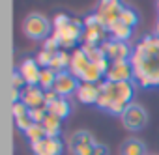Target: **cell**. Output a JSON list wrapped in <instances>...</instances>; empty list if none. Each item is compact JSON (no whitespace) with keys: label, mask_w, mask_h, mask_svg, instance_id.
<instances>
[{"label":"cell","mask_w":159,"mask_h":155,"mask_svg":"<svg viewBox=\"0 0 159 155\" xmlns=\"http://www.w3.org/2000/svg\"><path fill=\"white\" fill-rule=\"evenodd\" d=\"M15 125H17V129H21L23 133L25 131H28L32 125H34V122H32V118H30V114H26V116H21V118H15Z\"/></svg>","instance_id":"31"},{"label":"cell","mask_w":159,"mask_h":155,"mask_svg":"<svg viewBox=\"0 0 159 155\" xmlns=\"http://www.w3.org/2000/svg\"><path fill=\"white\" fill-rule=\"evenodd\" d=\"M21 101L32 110V108H39L45 107V92L39 86H26L21 92Z\"/></svg>","instance_id":"14"},{"label":"cell","mask_w":159,"mask_h":155,"mask_svg":"<svg viewBox=\"0 0 159 155\" xmlns=\"http://www.w3.org/2000/svg\"><path fill=\"white\" fill-rule=\"evenodd\" d=\"M54 54L56 52H49V51H39L38 52V56H36V62H38V65L43 69V67H49L51 65V62H52V58H54Z\"/></svg>","instance_id":"27"},{"label":"cell","mask_w":159,"mask_h":155,"mask_svg":"<svg viewBox=\"0 0 159 155\" xmlns=\"http://www.w3.org/2000/svg\"><path fill=\"white\" fill-rule=\"evenodd\" d=\"M153 36H157V38H159V15H157L155 24H153Z\"/></svg>","instance_id":"36"},{"label":"cell","mask_w":159,"mask_h":155,"mask_svg":"<svg viewBox=\"0 0 159 155\" xmlns=\"http://www.w3.org/2000/svg\"><path fill=\"white\" fill-rule=\"evenodd\" d=\"M47 112L56 116V118H60V120H66L69 116V112H71V105H69L67 97H58L54 103H51L47 107Z\"/></svg>","instance_id":"17"},{"label":"cell","mask_w":159,"mask_h":155,"mask_svg":"<svg viewBox=\"0 0 159 155\" xmlns=\"http://www.w3.org/2000/svg\"><path fill=\"white\" fill-rule=\"evenodd\" d=\"M17 71H19V73L23 75V79L26 81V84H28V86H38V84H39V75H41V67L38 65L36 58H32V56L25 58V60H23V62L19 64Z\"/></svg>","instance_id":"10"},{"label":"cell","mask_w":159,"mask_h":155,"mask_svg":"<svg viewBox=\"0 0 159 155\" xmlns=\"http://www.w3.org/2000/svg\"><path fill=\"white\" fill-rule=\"evenodd\" d=\"M56 71H52L51 67H43L41 69V75H39V88L43 90V92H49V90H52V86H54V81H56Z\"/></svg>","instance_id":"21"},{"label":"cell","mask_w":159,"mask_h":155,"mask_svg":"<svg viewBox=\"0 0 159 155\" xmlns=\"http://www.w3.org/2000/svg\"><path fill=\"white\" fill-rule=\"evenodd\" d=\"M103 71L99 69V65L98 64H90L88 67H86V71L83 73V77H81V82H88V84H101L103 81Z\"/></svg>","instance_id":"20"},{"label":"cell","mask_w":159,"mask_h":155,"mask_svg":"<svg viewBox=\"0 0 159 155\" xmlns=\"http://www.w3.org/2000/svg\"><path fill=\"white\" fill-rule=\"evenodd\" d=\"M135 95V82H109L103 81L99 84V97L96 107L107 110L111 114L122 116L125 108L133 103Z\"/></svg>","instance_id":"2"},{"label":"cell","mask_w":159,"mask_h":155,"mask_svg":"<svg viewBox=\"0 0 159 155\" xmlns=\"http://www.w3.org/2000/svg\"><path fill=\"white\" fill-rule=\"evenodd\" d=\"M120 21H122L124 24H127V26L135 28V26H137V23H139V15H137V11H135L133 8H127V6H124V10H122V15H120Z\"/></svg>","instance_id":"25"},{"label":"cell","mask_w":159,"mask_h":155,"mask_svg":"<svg viewBox=\"0 0 159 155\" xmlns=\"http://www.w3.org/2000/svg\"><path fill=\"white\" fill-rule=\"evenodd\" d=\"M122 10H124V4H120L118 0H103V2H99L98 4V10H96L98 19H99V24L105 26L107 32H109V28L114 23L120 21Z\"/></svg>","instance_id":"5"},{"label":"cell","mask_w":159,"mask_h":155,"mask_svg":"<svg viewBox=\"0 0 159 155\" xmlns=\"http://www.w3.org/2000/svg\"><path fill=\"white\" fill-rule=\"evenodd\" d=\"M101 51L105 54V58L109 62H120V60H129L133 47H129V43H122V41H114V39H107L105 43H101Z\"/></svg>","instance_id":"8"},{"label":"cell","mask_w":159,"mask_h":155,"mask_svg":"<svg viewBox=\"0 0 159 155\" xmlns=\"http://www.w3.org/2000/svg\"><path fill=\"white\" fill-rule=\"evenodd\" d=\"M131 36H133V28H131V26H127V24H124L122 21L114 23V24L109 28V38H111V39H114V41L127 43V41L131 39Z\"/></svg>","instance_id":"16"},{"label":"cell","mask_w":159,"mask_h":155,"mask_svg":"<svg viewBox=\"0 0 159 155\" xmlns=\"http://www.w3.org/2000/svg\"><path fill=\"white\" fill-rule=\"evenodd\" d=\"M69 62H71V52L60 49V51L54 54V58H52V62H51L49 67H51L52 71H56V73H62V71H67V69H69Z\"/></svg>","instance_id":"18"},{"label":"cell","mask_w":159,"mask_h":155,"mask_svg":"<svg viewBox=\"0 0 159 155\" xmlns=\"http://www.w3.org/2000/svg\"><path fill=\"white\" fill-rule=\"evenodd\" d=\"M94 155H109V148L103 144H96L94 148Z\"/></svg>","instance_id":"35"},{"label":"cell","mask_w":159,"mask_h":155,"mask_svg":"<svg viewBox=\"0 0 159 155\" xmlns=\"http://www.w3.org/2000/svg\"><path fill=\"white\" fill-rule=\"evenodd\" d=\"M120 118L127 131H140L148 123V114H146L144 107H140L139 103H131Z\"/></svg>","instance_id":"6"},{"label":"cell","mask_w":159,"mask_h":155,"mask_svg":"<svg viewBox=\"0 0 159 155\" xmlns=\"http://www.w3.org/2000/svg\"><path fill=\"white\" fill-rule=\"evenodd\" d=\"M122 155H146V148H144V144L140 140L129 138L122 146Z\"/></svg>","instance_id":"22"},{"label":"cell","mask_w":159,"mask_h":155,"mask_svg":"<svg viewBox=\"0 0 159 155\" xmlns=\"http://www.w3.org/2000/svg\"><path fill=\"white\" fill-rule=\"evenodd\" d=\"M155 8H157V13H159V0H157V2H155Z\"/></svg>","instance_id":"37"},{"label":"cell","mask_w":159,"mask_h":155,"mask_svg":"<svg viewBox=\"0 0 159 155\" xmlns=\"http://www.w3.org/2000/svg\"><path fill=\"white\" fill-rule=\"evenodd\" d=\"M133 65V82L144 90L159 88V38L148 34L140 38L129 58Z\"/></svg>","instance_id":"1"},{"label":"cell","mask_w":159,"mask_h":155,"mask_svg":"<svg viewBox=\"0 0 159 155\" xmlns=\"http://www.w3.org/2000/svg\"><path fill=\"white\" fill-rule=\"evenodd\" d=\"M90 64H92V62H90V58L86 56V52L83 51V47H77V49L71 51V62H69V69H67V71L81 81L83 73L86 71V67H88Z\"/></svg>","instance_id":"12"},{"label":"cell","mask_w":159,"mask_h":155,"mask_svg":"<svg viewBox=\"0 0 159 155\" xmlns=\"http://www.w3.org/2000/svg\"><path fill=\"white\" fill-rule=\"evenodd\" d=\"M94 148L96 146H75L71 149L75 155H94Z\"/></svg>","instance_id":"34"},{"label":"cell","mask_w":159,"mask_h":155,"mask_svg":"<svg viewBox=\"0 0 159 155\" xmlns=\"http://www.w3.org/2000/svg\"><path fill=\"white\" fill-rule=\"evenodd\" d=\"M11 112H13V118H21V116H26V114L30 112V108H28L23 101H17V103H13Z\"/></svg>","instance_id":"32"},{"label":"cell","mask_w":159,"mask_h":155,"mask_svg":"<svg viewBox=\"0 0 159 155\" xmlns=\"http://www.w3.org/2000/svg\"><path fill=\"white\" fill-rule=\"evenodd\" d=\"M11 82H13V88H15V90H21V92L28 86L26 81L23 79V75H21L19 71H13V75H11Z\"/></svg>","instance_id":"33"},{"label":"cell","mask_w":159,"mask_h":155,"mask_svg":"<svg viewBox=\"0 0 159 155\" xmlns=\"http://www.w3.org/2000/svg\"><path fill=\"white\" fill-rule=\"evenodd\" d=\"M69 23H71V17H69V15H66V13H56V15L52 17V30H60V28L67 26Z\"/></svg>","instance_id":"28"},{"label":"cell","mask_w":159,"mask_h":155,"mask_svg":"<svg viewBox=\"0 0 159 155\" xmlns=\"http://www.w3.org/2000/svg\"><path fill=\"white\" fill-rule=\"evenodd\" d=\"M23 32L30 39L36 41H45L52 34V21H49L41 13H30L23 21Z\"/></svg>","instance_id":"4"},{"label":"cell","mask_w":159,"mask_h":155,"mask_svg":"<svg viewBox=\"0 0 159 155\" xmlns=\"http://www.w3.org/2000/svg\"><path fill=\"white\" fill-rule=\"evenodd\" d=\"M28 114H30V118H32L34 123H43V120L47 118L49 112H47V107H39V108H32Z\"/></svg>","instance_id":"30"},{"label":"cell","mask_w":159,"mask_h":155,"mask_svg":"<svg viewBox=\"0 0 159 155\" xmlns=\"http://www.w3.org/2000/svg\"><path fill=\"white\" fill-rule=\"evenodd\" d=\"M32 153L34 155H62L64 153V142L60 138H43L36 144H32Z\"/></svg>","instance_id":"11"},{"label":"cell","mask_w":159,"mask_h":155,"mask_svg":"<svg viewBox=\"0 0 159 155\" xmlns=\"http://www.w3.org/2000/svg\"><path fill=\"white\" fill-rule=\"evenodd\" d=\"M25 136H26V140H28L30 146H32V144H36V142H39V140H43V138H47V133H45V129H43L41 123H34L28 131H25Z\"/></svg>","instance_id":"24"},{"label":"cell","mask_w":159,"mask_h":155,"mask_svg":"<svg viewBox=\"0 0 159 155\" xmlns=\"http://www.w3.org/2000/svg\"><path fill=\"white\" fill-rule=\"evenodd\" d=\"M133 65L129 60H120V62H111V67L105 75V81L109 82H133Z\"/></svg>","instance_id":"7"},{"label":"cell","mask_w":159,"mask_h":155,"mask_svg":"<svg viewBox=\"0 0 159 155\" xmlns=\"http://www.w3.org/2000/svg\"><path fill=\"white\" fill-rule=\"evenodd\" d=\"M98 142L94 140V136L88 133V131H77L75 135H71V140H69V146L75 148V146H96Z\"/></svg>","instance_id":"23"},{"label":"cell","mask_w":159,"mask_h":155,"mask_svg":"<svg viewBox=\"0 0 159 155\" xmlns=\"http://www.w3.org/2000/svg\"><path fill=\"white\" fill-rule=\"evenodd\" d=\"M41 49H43V51H49V52H58L62 47H60V43H58V39H56V38L49 36L45 41H41Z\"/></svg>","instance_id":"29"},{"label":"cell","mask_w":159,"mask_h":155,"mask_svg":"<svg viewBox=\"0 0 159 155\" xmlns=\"http://www.w3.org/2000/svg\"><path fill=\"white\" fill-rule=\"evenodd\" d=\"M41 125H43L47 136H51V138H60V135H62V120H60V118H56V116H52V114H47V118L43 120Z\"/></svg>","instance_id":"19"},{"label":"cell","mask_w":159,"mask_h":155,"mask_svg":"<svg viewBox=\"0 0 159 155\" xmlns=\"http://www.w3.org/2000/svg\"><path fill=\"white\" fill-rule=\"evenodd\" d=\"M79 84H81V81H79L77 77H73L69 71H62V73L56 75V81H54L52 90H54L60 97H67V95H71V94L77 92Z\"/></svg>","instance_id":"9"},{"label":"cell","mask_w":159,"mask_h":155,"mask_svg":"<svg viewBox=\"0 0 159 155\" xmlns=\"http://www.w3.org/2000/svg\"><path fill=\"white\" fill-rule=\"evenodd\" d=\"M81 47H83V51L86 52V56L90 58L92 64H98V62H101V60L105 58L101 47H94V45H81Z\"/></svg>","instance_id":"26"},{"label":"cell","mask_w":159,"mask_h":155,"mask_svg":"<svg viewBox=\"0 0 159 155\" xmlns=\"http://www.w3.org/2000/svg\"><path fill=\"white\" fill-rule=\"evenodd\" d=\"M77 99L83 105H96L98 97H99V84H88V82H81L75 92Z\"/></svg>","instance_id":"15"},{"label":"cell","mask_w":159,"mask_h":155,"mask_svg":"<svg viewBox=\"0 0 159 155\" xmlns=\"http://www.w3.org/2000/svg\"><path fill=\"white\" fill-rule=\"evenodd\" d=\"M107 39H109V32H107L105 26H101V24L84 26V32H83V43H81V45L101 47V43H105Z\"/></svg>","instance_id":"13"},{"label":"cell","mask_w":159,"mask_h":155,"mask_svg":"<svg viewBox=\"0 0 159 155\" xmlns=\"http://www.w3.org/2000/svg\"><path fill=\"white\" fill-rule=\"evenodd\" d=\"M83 32H84V23L81 19H71V23L60 30H52V38L58 39L60 47L64 51H73L77 49L79 43H83Z\"/></svg>","instance_id":"3"}]
</instances>
